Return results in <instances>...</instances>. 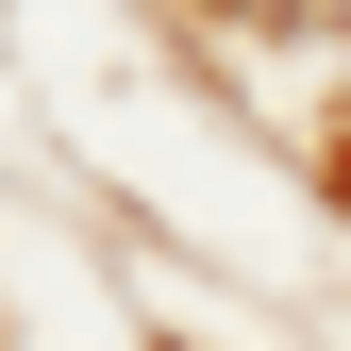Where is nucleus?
<instances>
[{
  "label": "nucleus",
  "mask_w": 351,
  "mask_h": 351,
  "mask_svg": "<svg viewBox=\"0 0 351 351\" xmlns=\"http://www.w3.org/2000/svg\"><path fill=\"white\" fill-rule=\"evenodd\" d=\"M217 17H285V34H351V0H217Z\"/></svg>",
  "instance_id": "nucleus-1"
}]
</instances>
